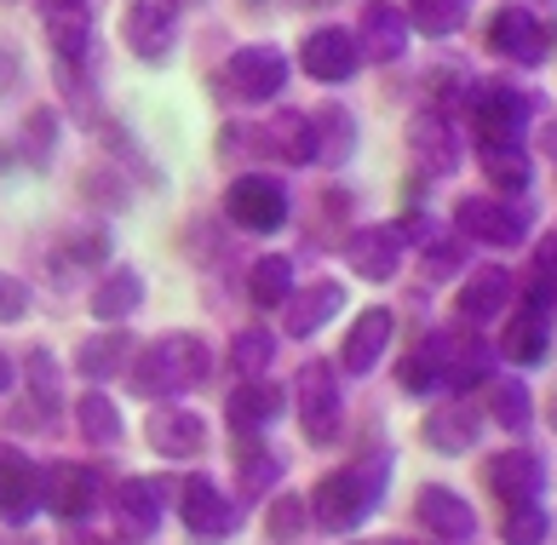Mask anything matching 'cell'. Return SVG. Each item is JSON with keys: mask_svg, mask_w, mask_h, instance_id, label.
I'll use <instances>...</instances> for the list:
<instances>
[{"mask_svg": "<svg viewBox=\"0 0 557 545\" xmlns=\"http://www.w3.org/2000/svg\"><path fill=\"white\" fill-rule=\"evenodd\" d=\"M208 368H213V356L208 345L196 339V333H168V339H156L150 350H138L133 356V373H127V385L138 396H178V391H190L208 380Z\"/></svg>", "mask_w": 557, "mask_h": 545, "instance_id": "cell-1", "label": "cell"}, {"mask_svg": "<svg viewBox=\"0 0 557 545\" xmlns=\"http://www.w3.org/2000/svg\"><path fill=\"white\" fill-rule=\"evenodd\" d=\"M380 488H385V459L374 454V466L357 459V466H345L334 476L317 482L311 494V517L322 522L327 534H350L357 522H368V511L380 506Z\"/></svg>", "mask_w": 557, "mask_h": 545, "instance_id": "cell-2", "label": "cell"}, {"mask_svg": "<svg viewBox=\"0 0 557 545\" xmlns=\"http://www.w3.org/2000/svg\"><path fill=\"white\" fill-rule=\"evenodd\" d=\"M219 87L231 92V98H242V103H264V98H276L282 87H287V58H282V47H242V52H231V64L219 70Z\"/></svg>", "mask_w": 557, "mask_h": 545, "instance_id": "cell-3", "label": "cell"}, {"mask_svg": "<svg viewBox=\"0 0 557 545\" xmlns=\"http://www.w3.org/2000/svg\"><path fill=\"white\" fill-rule=\"evenodd\" d=\"M224 213H231L242 230L264 236V230H282V219H287V190H282L276 178L247 173V178H236L231 190H224Z\"/></svg>", "mask_w": 557, "mask_h": 545, "instance_id": "cell-4", "label": "cell"}, {"mask_svg": "<svg viewBox=\"0 0 557 545\" xmlns=\"http://www.w3.org/2000/svg\"><path fill=\"white\" fill-rule=\"evenodd\" d=\"M339 380L327 362H305L299 368V419H305V436L311 443H334L339 436Z\"/></svg>", "mask_w": 557, "mask_h": 545, "instance_id": "cell-5", "label": "cell"}, {"mask_svg": "<svg viewBox=\"0 0 557 545\" xmlns=\"http://www.w3.org/2000/svg\"><path fill=\"white\" fill-rule=\"evenodd\" d=\"M454 224L483 247H518L529 236V219L518 213V207L494 201V196H466L460 207H454Z\"/></svg>", "mask_w": 557, "mask_h": 545, "instance_id": "cell-6", "label": "cell"}, {"mask_svg": "<svg viewBox=\"0 0 557 545\" xmlns=\"http://www.w3.org/2000/svg\"><path fill=\"white\" fill-rule=\"evenodd\" d=\"M299 64L311 80H327V87H339V80H350L362 70V47H357V35L350 29H317V35H305V47H299Z\"/></svg>", "mask_w": 557, "mask_h": 545, "instance_id": "cell-7", "label": "cell"}, {"mask_svg": "<svg viewBox=\"0 0 557 545\" xmlns=\"http://www.w3.org/2000/svg\"><path fill=\"white\" fill-rule=\"evenodd\" d=\"M471 121L488 144H518L529 127V92L518 87H478L471 92Z\"/></svg>", "mask_w": 557, "mask_h": 545, "instance_id": "cell-8", "label": "cell"}, {"mask_svg": "<svg viewBox=\"0 0 557 545\" xmlns=\"http://www.w3.org/2000/svg\"><path fill=\"white\" fill-rule=\"evenodd\" d=\"M408 156H414L420 173L448 178V173H460V156L466 150H460V133H454L437 110H425V115L408 121Z\"/></svg>", "mask_w": 557, "mask_h": 545, "instance_id": "cell-9", "label": "cell"}, {"mask_svg": "<svg viewBox=\"0 0 557 545\" xmlns=\"http://www.w3.org/2000/svg\"><path fill=\"white\" fill-rule=\"evenodd\" d=\"M178 35V0H133L127 7V47L144 64H161Z\"/></svg>", "mask_w": 557, "mask_h": 545, "instance_id": "cell-10", "label": "cell"}, {"mask_svg": "<svg viewBox=\"0 0 557 545\" xmlns=\"http://www.w3.org/2000/svg\"><path fill=\"white\" fill-rule=\"evenodd\" d=\"M40 506H47L52 517H87L98 506V471L75 466V459L40 471Z\"/></svg>", "mask_w": 557, "mask_h": 545, "instance_id": "cell-11", "label": "cell"}, {"mask_svg": "<svg viewBox=\"0 0 557 545\" xmlns=\"http://www.w3.org/2000/svg\"><path fill=\"white\" fill-rule=\"evenodd\" d=\"M488 47L511 58V64H546V29H541V17L523 12V7H506V12H494V24H488Z\"/></svg>", "mask_w": 557, "mask_h": 545, "instance_id": "cell-12", "label": "cell"}, {"mask_svg": "<svg viewBox=\"0 0 557 545\" xmlns=\"http://www.w3.org/2000/svg\"><path fill=\"white\" fill-rule=\"evenodd\" d=\"M35 511H40V466L17 448H0V517L12 529H24Z\"/></svg>", "mask_w": 557, "mask_h": 545, "instance_id": "cell-13", "label": "cell"}, {"mask_svg": "<svg viewBox=\"0 0 557 545\" xmlns=\"http://www.w3.org/2000/svg\"><path fill=\"white\" fill-rule=\"evenodd\" d=\"M178 517H184V529H196V534H208V540L236 529V506L213 488L208 476H184L178 482Z\"/></svg>", "mask_w": 557, "mask_h": 545, "instance_id": "cell-14", "label": "cell"}, {"mask_svg": "<svg viewBox=\"0 0 557 545\" xmlns=\"http://www.w3.org/2000/svg\"><path fill=\"white\" fill-rule=\"evenodd\" d=\"M345 264L357 270V276H368V282H391V276H397V264H403L397 224H368V230H357V236L345 241Z\"/></svg>", "mask_w": 557, "mask_h": 545, "instance_id": "cell-15", "label": "cell"}, {"mask_svg": "<svg viewBox=\"0 0 557 545\" xmlns=\"http://www.w3.org/2000/svg\"><path fill=\"white\" fill-rule=\"evenodd\" d=\"M488 488L500 494L506 506H523V499H541V488H546V466H541V454H529V448L494 454V459H488Z\"/></svg>", "mask_w": 557, "mask_h": 545, "instance_id": "cell-16", "label": "cell"}, {"mask_svg": "<svg viewBox=\"0 0 557 545\" xmlns=\"http://www.w3.org/2000/svg\"><path fill=\"white\" fill-rule=\"evenodd\" d=\"M414 517H420L437 540H448V545H460V540L478 534V517H471V506H466L454 488H443V482H425V488H420Z\"/></svg>", "mask_w": 557, "mask_h": 545, "instance_id": "cell-17", "label": "cell"}, {"mask_svg": "<svg viewBox=\"0 0 557 545\" xmlns=\"http://www.w3.org/2000/svg\"><path fill=\"white\" fill-rule=\"evenodd\" d=\"M150 448L168 454V459H190V454L208 448V425H201V413L168 402V408L150 413Z\"/></svg>", "mask_w": 557, "mask_h": 545, "instance_id": "cell-18", "label": "cell"}, {"mask_svg": "<svg viewBox=\"0 0 557 545\" xmlns=\"http://www.w3.org/2000/svg\"><path fill=\"white\" fill-rule=\"evenodd\" d=\"M357 47L368 64H397L403 47H408V17L397 7H368L362 24H357Z\"/></svg>", "mask_w": 557, "mask_h": 545, "instance_id": "cell-19", "label": "cell"}, {"mask_svg": "<svg viewBox=\"0 0 557 545\" xmlns=\"http://www.w3.org/2000/svg\"><path fill=\"white\" fill-rule=\"evenodd\" d=\"M339 305H345V287L339 282H317V287H305V293H294V299L282 305V322H287L294 339H311L327 317H339Z\"/></svg>", "mask_w": 557, "mask_h": 545, "instance_id": "cell-20", "label": "cell"}, {"mask_svg": "<svg viewBox=\"0 0 557 545\" xmlns=\"http://www.w3.org/2000/svg\"><path fill=\"white\" fill-rule=\"evenodd\" d=\"M391 310H368V317H357V327L345 333V345H339V368L345 373H368L385 356V345H391Z\"/></svg>", "mask_w": 557, "mask_h": 545, "instance_id": "cell-21", "label": "cell"}, {"mask_svg": "<svg viewBox=\"0 0 557 545\" xmlns=\"http://www.w3.org/2000/svg\"><path fill=\"white\" fill-rule=\"evenodd\" d=\"M311 133H317V161L322 166H345L357 156V115L345 103H322V115H311Z\"/></svg>", "mask_w": 557, "mask_h": 545, "instance_id": "cell-22", "label": "cell"}, {"mask_svg": "<svg viewBox=\"0 0 557 545\" xmlns=\"http://www.w3.org/2000/svg\"><path fill=\"white\" fill-rule=\"evenodd\" d=\"M506 305H511V276L494 264L460 287V322H494V317H506Z\"/></svg>", "mask_w": 557, "mask_h": 545, "instance_id": "cell-23", "label": "cell"}, {"mask_svg": "<svg viewBox=\"0 0 557 545\" xmlns=\"http://www.w3.org/2000/svg\"><path fill=\"white\" fill-rule=\"evenodd\" d=\"M282 413V391L276 385H264V380H247L231 391V425L253 436L259 425H271V419Z\"/></svg>", "mask_w": 557, "mask_h": 545, "instance_id": "cell-24", "label": "cell"}, {"mask_svg": "<svg viewBox=\"0 0 557 545\" xmlns=\"http://www.w3.org/2000/svg\"><path fill=\"white\" fill-rule=\"evenodd\" d=\"M546 356V317H541V305H523L518 317L506 322V362H518V368H534Z\"/></svg>", "mask_w": 557, "mask_h": 545, "instance_id": "cell-25", "label": "cell"}, {"mask_svg": "<svg viewBox=\"0 0 557 545\" xmlns=\"http://www.w3.org/2000/svg\"><path fill=\"white\" fill-rule=\"evenodd\" d=\"M478 431H483V419L471 413L466 402L460 408H437V413H425V443L431 448H443V454H460L478 443Z\"/></svg>", "mask_w": 557, "mask_h": 545, "instance_id": "cell-26", "label": "cell"}, {"mask_svg": "<svg viewBox=\"0 0 557 545\" xmlns=\"http://www.w3.org/2000/svg\"><path fill=\"white\" fill-rule=\"evenodd\" d=\"M144 299V282H138V270H110L104 282L92 287V317L98 322H121V317H133Z\"/></svg>", "mask_w": 557, "mask_h": 545, "instance_id": "cell-27", "label": "cell"}, {"mask_svg": "<svg viewBox=\"0 0 557 545\" xmlns=\"http://www.w3.org/2000/svg\"><path fill=\"white\" fill-rule=\"evenodd\" d=\"M271 150L282 156V161H294V166H305V161H317V133H311V115H299V110H276V121H271Z\"/></svg>", "mask_w": 557, "mask_h": 545, "instance_id": "cell-28", "label": "cell"}, {"mask_svg": "<svg viewBox=\"0 0 557 545\" xmlns=\"http://www.w3.org/2000/svg\"><path fill=\"white\" fill-rule=\"evenodd\" d=\"M478 161H483V178H488V184H500V190H529V178H534V166H529V156H523V144H488V138H483Z\"/></svg>", "mask_w": 557, "mask_h": 545, "instance_id": "cell-29", "label": "cell"}, {"mask_svg": "<svg viewBox=\"0 0 557 545\" xmlns=\"http://www.w3.org/2000/svg\"><path fill=\"white\" fill-rule=\"evenodd\" d=\"M75 362H81V373H87V380H110V373L133 368V339H127V333H98V339L81 345Z\"/></svg>", "mask_w": 557, "mask_h": 545, "instance_id": "cell-30", "label": "cell"}, {"mask_svg": "<svg viewBox=\"0 0 557 545\" xmlns=\"http://www.w3.org/2000/svg\"><path fill=\"white\" fill-rule=\"evenodd\" d=\"M156 494H161L156 482H121V488H115V517H121V529H127V534H150L156 517H161Z\"/></svg>", "mask_w": 557, "mask_h": 545, "instance_id": "cell-31", "label": "cell"}, {"mask_svg": "<svg viewBox=\"0 0 557 545\" xmlns=\"http://www.w3.org/2000/svg\"><path fill=\"white\" fill-rule=\"evenodd\" d=\"M276 362V333L271 327H247L231 339V368L242 380H264V368Z\"/></svg>", "mask_w": 557, "mask_h": 545, "instance_id": "cell-32", "label": "cell"}, {"mask_svg": "<svg viewBox=\"0 0 557 545\" xmlns=\"http://www.w3.org/2000/svg\"><path fill=\"white\" fill-rule=\"evenodd\" d=\"M247 293H253L259 310L287 305V299H294V264H287V259H259L253 276H247Z\"/></svg>", "mask_w": 557, "mask_h": 545, "instance_id": "cell-33", "label": "cell"}, {"mask_svg": "<svg viewBox=\"0 0 557 545\" xmlns=\"http://www.w3.org/2000/svg\"><path fill=\"white\" fill-rule=\"evenodd\" d=\"M75 413H81V436H87V443H98V448H115V443H121V419H115V402H110V396L87 391Z\"/></svg>", "mask_w": 557, "mask_h": 545, "instance_id": "cell-34", "label": "cell"}, {"mask_svg": "<svg viewBox=\"0 0 557 545\" xmlns=\"http://www.w3.org/2000/svg\"><path fill=\"white\" fill-rule=\"evenodd\" d=\"M47 35L58 40V58H75L92 47V12H47Z\"/></svg>", "mask_w": 557, "mask_h": 545, "instance_id": "cell-35", "label": "cell"}, {"mask_svg": "<svg viewBox=\"0 0 557 545\" xmlns=\"http://www.w3.org/2000/svg\"><path fill=\"white\" fill-rule=\"evenodd\" d=\"M546 511H541V499H523V506H506V517H500V540L506 545H541L546 540Z\"/></svg>", "mask_w": 557, "mask_h": 545, "instance_id": "cell-36", "label": "cell"}, {"mask_svg": "<svg viewBox=\"0 0 557 545\" xmlns=\"http://www.w3.org/2000/svg\"><path fill=\"white\" fill-rule=\"evenodd\" d=\"M403 391H414V396H425V391H437L443 385V356H437V345H420V350H408L403 356Z\"/></svg>", "mask_w": 557, "mask_h": 545, "instance_id": "cell-37", "label": "cell"}, {"mask_svg": "<svg viewBox=\"0 0 557 545\" xmlns=\"http://www.w3.org/2000/svg\"><path fill=\"white\" fill-rule=\"evenodd\" d=\"M414 29H425V35H454L466 24V0H414Z\"/></svg>", "mask_w": 557, "mask_h": 545, "instance_id": "cell-38", "label": "cell"}, {"mask_svg": "<svg viewBox=\"0 0 557 545\" xmlns=\"http://www.w3.org/2000/svg\"><path fill=\"white\" fill-rule=\"evenodd\" d=\"M529 408H534V402H529L523 380H500V385H494V419H500L506 431H523L529 419H534Z\"/></svg>", "mask_w": 557, "mask_h": 545, "instance_id": "cell-39", "label": "cell"}, {"mask_svg": "<svg viewBox=\"0 0 557 545\" xmlns=\"http://www.w3.org/2000/svg\"><path fill=\"white\" fill-rule=\"evenodd\" d=\"M305 517H311V506L294 499V494H282L276 506H271V517H264V529H271V540H294L305 529Z\"/></svg>", "mask_w": 557, "mask_h": 545, "instance_id": "cell-40", "label": "cell"}, {"mask_svg": "<svg viewBox=\"0 0 557 545\" xmlns=\"http://www.w3.org/2000/svg\"><path fill=\"white\" fill-rule=\"evenodd\" d=\"M276 476H282V459L276 454H247V466H242V488L247 494H264Z\"/></svg>", "mask_w": 557, "mask_h": 545, "instance_id": "cell-41", "label": "cell"}, {"mask_svg": "<svg viewBox=\"0 0 557 545\" xmlns=\"http://www.w3.org/2000/svg\"><path fill=\"white\" fill-rule=\"evenodd\" d=\"M29 317V287L17 276H0V322H24Z\"/></svg>", "mask_w": 557, "mask_h": 545, "instance_id": "cell-42", "label": "cell"}, {"mask_svg": "<svg viewBox=\"0 0 557 545\" xmlns=\"http://www.w3.org/2000/svg\"><path fill=\"white\" fill-rule=\"evenodd\" d=\"M29 380H35V396H40V402H58V362H52L47 350L29 356Z\"/></svg>", "mask_w": 557, "mask_h": 545, "instance_id": "cell-43", "label": "cell"}, {"mask_svg": "<svg viewBox=\"0 0 557 545\" xmlns=\"http://www.w3.org/2000/svg\"><path fill=\"white\" fill-rule=\"evenodd\" d=\"M52 133H58V121H52L47 110H35V115H29V156H35V161L52 156Z\"/></svg>", "mask_w": 557, "mask_h": 545, "instance_id": "cell-44", "label": "cell"}, {"mask_svg": "<svg viewBox=\"0 0 557 545\" xmlns=\"http://www.w3.org/2000/svg\"><path fill=\"white\" fill-rule=\"evenodd\" d=\"M104 253H110V241L98 236V230H92V236H75V259H87V264H98V259H104Z\"/></svg>", "mask_w": 557, "mask_h": 545, "instance_id": "cell-45", "label": "cell"}, {"mask_svg": "<svg viewBox=\"0 0 557 545\" xmlns=\"http://www.w3.org/2000/svg\"><path fill=\"white\" fill-rule=\"evenodd\" d=\"M12 80H17V52H12V47H0V92H7Z\"/></svg>", "mask_w": 557, "mask_h": 545, "instance_id": "cell-46", "label": "cell"}, {"mask_svg": "<svg viewBox=\"0 0 557 545\" xmlns=\"http://www.w3.org/2000/svg\"><path fill=\"white\" fill-rule=\"evenodd\" d=\"M47 12H92V0H40V17Z\"/></svg>", "mask_w": 557, "mask_h": 545, "instance_id": "cell-47", "label": "cell"}, {"mask_svg": "<svg viewBox=\"0 0 557 545\" xmlns=\"http://www.w3.org/2000/svg\"><path fill=\"white\" fill-rule=\"evenodd\" d=\"M546 299L557 305V282H541V287H534V305H546Z\"/></svg>", "mask_w": 557, "mask_h": 545, "instance_id": "cell-48", "label": "cell"}, {"mask_svg": "<svg viewBox=\"0 0 557 545\" xmlns=\"http://www.w3.org/2000/svg\"><path fill=\"white\" fill-rule=\"evenodd\" d=\"M0 391H12V362H7V350H0Z\"/></svg>", "mask_w": 557, "mask_h": 545, "instance_id": "cell-49", "label": "cell"}, {"mask_svg": "<svg viewBox=\"0 0 557 545\" xmlns=\"http://www.w3.org/2000/svg\"><path fill=\"white\" fill-rule=\"evenodd\" d=\"M98 545H110V540H98Z\"/></svg>", "mask_w": 557, "mask_h": 545, "instance_id": "cell-50", "label": "cell"}, {"mask_svg": "<svg viewBox=\"0 0 557 545\" xmlns=\"http://www.w3.org/2000/svg\"><path fill=\"white\" fill-rule=\"evenodd\" d=\"M385 545H397V540H385Z\"/></svg>", "mask_w": 557, "mask_h": 545, "instance_id": "cell-51", "label": "cell"}]
</instances>
